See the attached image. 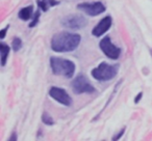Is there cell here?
<instances>
[{
	"label": "cell",
	"mask_w": 152,
	"mask_h": 141,
	"mask_svg": "<svg viewBox=\"0 0 152 141\" xmlns=\"http://www.w3.org/2000/svg\"><path fill=\"white\" fill-rule=\"evenodd\" d=\"M80 40L81 38L79 34L61 31L53 35L51 40V49L58 53L72 52L78 48Z\"/></svg>",
	"instance_id": "cell-1"
},
{
	"label": "cell",
	"mask_w": 152,
	"mask_h": 141,
	"mask_svg": "<svg viewBox=\"0 0 152 141\" xmlns=\"http://www.w3.org/2000/svg\"><path fill=\"white\" fill-rule=\"evenodd\" d=\"M50 67L52 73L57 76L72 78L75 73V64L73 61L61 58V57H50Z\"/></svg>",
	"instance_id": "cell-2"
},
{
	"label": "cell",
	"mask_w": 152,
	"mask_h": 141,
	"mask_svg": "<svg viewBox=\"0 0 152 141\" xmlns=\"http://www.w3.org/2000/svg\"><path fill=\"white\" fill-rule=\"evenodd\" d=\"M118 65L108 64L106 62H101L97 67L92 69V76L95 80L100 82H106V81L113 80L118 74Z\"/></svg>",
	"instance_id": "cell-3"
},
{
	"label": "cell",
	"mask_w": 152,
	"mask_h": 141,
	"mask_svg": "<svg viewBox=\"0 0 152 141\" xmlns=\"http://www.w3.org/2000/svg\"><path fill=\"white\" fill-rule=\"evenodd\" d=\"M72 90L75 95H81V93H93L95 91L94 86L91 84L89 79L85 75H78L74 78L71 83Z\"/></svg>",
	"instance_id": "cell-4"
},
{
	"label": "cell",
	"mask_w": 152,
	"mask_h": 141,
	"mask_svg": "<svg viewBox=\"0 0 152 141\" xmlns=\"http://www.w3.org/2000/svg\"><path fill=\"white\" fill-rule=\"evenodd\" d=\"M99 47L106 57H108L110 59H114V60H117L120 57L121 52H122L119 47H117L115 44H113L110 36H104L100 40Z\"/></svg>",
	"instance_id": "cell-5"
},
{
	"label": "cell",
	"mask_w": 152,
	"mask_h": 141,
	"mask_svg": "<svg viewBox=\"0 0 152 141\" xmlns=\"http://www.w3.org/2000/svg\"><path fill=\"white\" fill-rule=\"evenodd\" d=\"M61 25L70 29H81L88 25V21L81 15H70L61 20Z\"/></svg>",
	"instance_id": "cell-6"
},
{
	"label": "cell",
	"mask_w": 152,
	"mask_h": 141,
	"mask_svg": "<svg viewBox=\"0 0 152 141\" xmlns=\"http://www.w3.org/2000/svg\"><path fill=\"white\" fill-rule=\"evenodd\" d=\"M77 9L79 11L83 12L87 15L91 16V17H96V16L100 15V14L105 12V7L102 2L97 1V2H85V3H79L77 5Z\"/></svg>",
	"instance_id": "cell-7"
},
{
	"label": "cell",
	"mask_w": 152,
	"mask_h": 141,
	"mask_svg": "<svg viewBox=\"0 0 152 141\" xmlns=\"http://www.w3.org/2000/svg\"><path fill=\"white\" fill-rule=\"evenodd\" d=\"M49 95L64 106H71L72 104V98L70 97L69 93L65 89L61 88V87H51L49 89Z\"/></svg>",
	"instance_id": "cell-8"
},
{
	"label": "cell",
	"mask_w": 152,
	"mask_h": 141,
	"mask_svg": "<svg viewBox=\"0 0 152 141\" xmlns=\"http://www.w3.org/2000/svg\"><path fill=\"white\" fill-rule=\"evenodd\" d=\"M112 24H113V19L110 16H106L104 17L103 19L100 20V22L93 28L92 30V34L94 36H102L105 32H107L110 30V28L112 27Z\"/></svg>",
	"instance_id": "cell-9"
},
{
	"label": "cell",
	"mask_w": 152,
	"mask_h": 141,
	"mask_svg": "<svg viewBox=\"0 0 152 141\" xmlns=\"http://www.w3.org/2000/svg\"><path fill=\"white\" fill-rule=\"evenodd\" d=\"M34 15V7L32 5H28V7H25L23 9H20L19 14H18V17L20 18L23 21H27Z\"/></svg>",
	"instance_id": "cell-10"
},
{
	"label": "cell",
	"mask_w": 152,
	"mask_h": 141,
	"mask_svg": "<svg viewBox=\"0 0 152 141\" xmlns=\"http://www.w3.org/2000/svg\"><path fill=\"white\" fill-rule=\"evenodd\" d=\"M37 2H38V5L40 7V9H42L43 12H47L49 7L59 4L57 0H38Z\"/></svg>",
	"instance_id": "cell-11"
},
{
	"label": "cell",
	"mask_w": 152,
	"mask_h": 141,
	"mask_svg": "<svg viewBox=\"0 0 152 141\" xmlns=\"http://www.w3.org/2000/svg\"><path fill=\"white\" fill-rule=\"evenodd\" d=\"M0 52H1V65L4 67L7 64V60L10 55V47L4 43L0 44Z\"/></svg>",
	"instance_id": "cell-12"
},
{
	"label": "cell",
	"mask_w": 152,
	"mask_h": 141,
	"mask_svg": "<svg viewBox=\"0 0 152 141\" xmlns=\"http://www.w3.org/2000/svg\"><path fill=\"white\" fill-rule=\"evenodd\" d=\"M12 47H13V50L15 52H18L20 49L22 48V40L19 38H15L12 42Z\"/></svg>",
	"instance_id": "cell-13"
},
{
	"label": "cell",
	"mask_w": 152,
	"mask_h": 141,
	"mask_svg": "<svg viewBox=\"0 0 152 141\" xmlns=\"http://www.w3.org/2000/svg\"><path fill=\"white\" fill-rule=\"evenodd\" d=\"M42 121L44 122L45 124H47V126H52L53 124H54V121H53L52 117H51L50 115H49L47 112H44L42 115Z\"/></svg>",
	"instance_id": "cell-14"
},
{
	"label": "cell",
	"mask_w": 152,
	"mask_h": 141,
	"mask_svg": "<svg viewBox=\"0 0 152 141\" xmlns=\"http://www.w3.org/2000/svg\"><path fill=\"white\" fill-rule=\"evenodd\" d=\"M40 15H41V13L40 12H37L36 14H34V18H32V21H31V23L29 24V27H34V26L38 24V22H39V18H40Z\"/></svg>",
	"instance_id": "cell-15"
},
{
	"label": "cell",
	"mask_w": 152,
	"mask_h": 141,
	"mask_svg": "<svg viewBox=\"0 0 152 141\" xmlns=\"http://www.w3.org/2000/svg\"><path fill=\"white\" fill-rule=\"evenodd\" d=\"M124 133H125V128H123L122 130H121V132L119 133L118 135H116L115 137H113V140H119V139L123 136V134H124Z\"/></svg>",
	"instance_id": "cell-16"
},
{
	"label": "cell",
	"mask_w": 152,
	"mask_h": 141,
	"mask_svg": "<svg viewBox=\"0 0 152 141\" xmlns=\"http://www.w3.org/2000/svg\"><path fill=\"white\" fill-rule=\"evenodd\" d=\"M7 30H9V26H7V27L3 28V29L0 31V38H2V40H3V38H5V34H7Z\"/></svg>",
	"instance_id": "cell-17"
},
{
	"label": "cell",
	"mask_w": 152,
	"mask_h": 141,
	"mask_svg": "<svg viewBox=\"0 0 152 141\" xmlns=\"http://www.w3.org/2000/svg\"><path fill=\"white\" fill-rule=\"evenodd\" d=\"M142 97H143V93H137V98H135V99H134V103H139V102H140V100H141L142 99Z\"/></svg>",
	"instance_id": "cell-18"
},
{
	"label": "cell",
	"mask_w": 152,
	"mask_h": 141,
	"mask_svg": "<svg viewBox=\"0 0 152 141\" xmlns=\"http://www.w3.org/2000/svg\"><path fill=\"white\" fill-rule=\"evenodd\" d=\"M17 139H18V137H17V133H13V134H12V136L10 137V140H11V141L17 140Z\"/></svg>",
	"instance_id": "cell-19"
}]
</instances>
